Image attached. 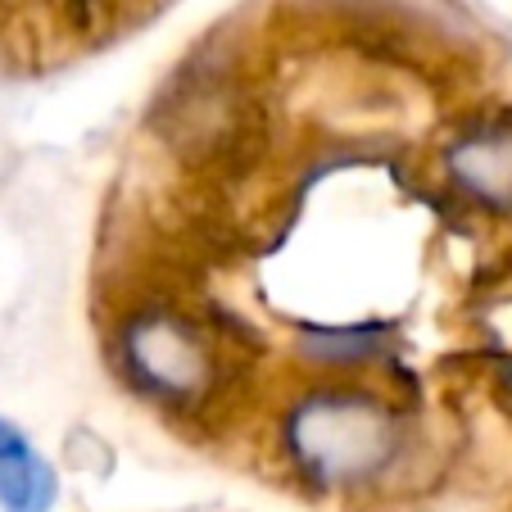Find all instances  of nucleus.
Listing matches in <instances>:
<instances>
[{
	"instance_id": "nucleus-3",
	"label": "nucleus",
	"mask_w": 512,
	"mask_h": 512,
	"mask_svg": "<svg viewBox=\"0 0 512 512\" xmlns=\"http://www.w3.org/2000/svg\"><path fill=\"white\" fill-rule=\"evenodd\" d=\"M55 494H59L55 472L32 445L0 458V508L5 512H50Z\"/></svg>"
},
{
	"instance_id": "nucleus-4",
	"label": "nucleus",
	"mask_w": 512,
	"mask_h": 512,
	"mask_svg": "<svg viewBox=\"0 0 512 512\" xmlns=\"http://www.w3.org/2000/svg\"><path fill=\"white\" fill-rule=\"evenodd\" d=\"M19 449H28V440H23V431L14 422H5L0 417V458H10V454H19Z\"/></svg>"
},
{
	"instance_id": "nucleus-2",
	"label": "nucleus",
	"mask_w": 512,
	"mask_h": 512,
	"mask_svg": "<svg viewBox=\"0 0 512 512\" xmlns=\"http://www.w3.org/2000/svg\"><path fill=\"white\" fill-rule=\"evenodd\" d=\"M132 363L141 372V381H150L155 390H186L200 372V354L195 345L173 327H150L132 340Z\"/></svg>"
},
{
	"instance_id": "nucleus-1",
	"label": "nucleus",
	"mask_w": 512,
	"mask_h": 512,
	"mask_svg": "<svg viewBox=\"0 0 512 512\" xmlns=\"http://www.w3.org/2000/svg\"><path fill=\"white\" fill-rule=\"evenodd\" d=\"M290 445L313 476L349 481L386 463L390 431L363 399H309L290 417Z\"/></svg>"
}]
</instances>
